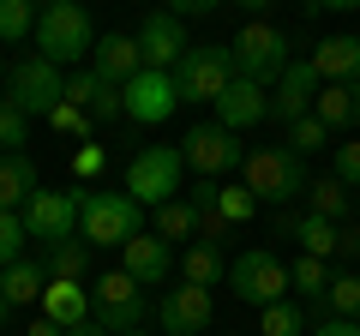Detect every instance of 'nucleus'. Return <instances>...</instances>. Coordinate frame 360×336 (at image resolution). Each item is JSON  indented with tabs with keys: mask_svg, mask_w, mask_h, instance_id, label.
Masks as SVG:
<instances>
[{
	"mask_svg": "<svg viewBox=\"0 0 360 336\" xmlns=\"http://www.w3.org/2000/svg\"><path fill=\"white\" fill-rule=\"evenodd\" d=\"M258 336H307V312H300V300H276V306H264Z\"/></svg>",
	"mask_w": 360,
	"mask_h": 336,
	"instance_id": "31",
	"label": "nucleus"
},
{
	"mask_svg": "<svg viewBox=\"0 0 360 336\" xmlns=\"http://www.w3.org/2000/svg\"><path fill=\"white\" fill-rule=\"evenodd\" d=\"M210 318H217V300L198 283H174V288L156 295V324H162V336H205Z\"/></svg>",
	"mask_w": 360,
	"mask_h": 336,
	"instance_id": "11",
	"label": "nucleus"
},
{
	"mask_svg": "<svg viewBox=\"0 0 360 336\" xmlns=\"http://www.w3.org/2000/svg\"><path fill=\"white\" fill-rule=\"evenodd\" d=\"M312 66L324 84H360V37H324L312 49Z\"/></svg>",
	"mask_w": 360,
	"mask_h": 336,
	"instance_id": "20",
	"label": "nucleus"
},
{
	"mask_svg": "<svg viewBox=\"0 0 360 336\" xmlns=\"http://www.w3.org/2000/svg\"><path fill=\"white\" fill-rule=\"evenodd\" d=\"M0 108H6V78H0Z\"/></svg>",
	"mask_w": 360,
	"mask_h": 336,
	"instance_id": "49",
	"label": "nucleus"
},
{
	"mask_svg": "<svg viewBox=\"0 0 360 336\" xmlns=\"http://www.w3.org/2000/svg\"><path fill=\"white\" fill-rule=\"evenodd\" d=\"M342 259H360V228H342Z\"/></svg>",
	"mask_w": 360,
	"mask_h": 336,
	"instance_id": "44",
	"label": "nucleus"
},
{
	"mask_svg": "<svg viewBox=\"0 0 360 336\" xmlns=\"http://www.w3.org/2000/svg\"><path fill=\"white\" fill-rule=\"evenodd\" d=\"M90 72L127 91V78H139V72H144V49H139V37H120V30L96 37V49H90Z\"/></svg>",
	"mask_w": 360,
	"mask_h": 336,
	"instance_id": "17",
	"label": "nucleus"
},
{
	"mask_svg": "<svg viewBox=\"0 0 360 336\" xmlns=\"http://www.w3.org/2000/svg\"><path fill=\"white\" fill-rule=\"evenodd\" d=\"M127 336H150V330H127Z\"/></svg>",
	"mask_w": 360,
	"mask_h": 336,
	"instance_id": "51",
	"label": "nucleus"
},
{
	"mask_svg": "<svg viewBox=\"0 0 360 336\" xmlns=\"http://www.w3.org/2000/svg\"><path fill=\"white\" fill-rule=\"evenodd\" d=\"M6 103L18 108V115H30V120H49L54 108L66 103V78H60V66L54 60H42V54H30V60H18L13 72H6Z\"/></svg>",
	"mask_w": 360,
	"mask_h": 336,
	"instance_id": "9",
	"label": "nucleus"
},
{
	"mask_svg": "<svg viewBox=\"0 0 360 336\" xmlns=\"http://www.w3.org/2000/svg\"><path fill=\"white\" fill-rule=\"evenodd\" d=\"M49 127H54V132H66V138H90V115H84V108H72V103L54 108Z\"/></svg>",
	"mask_w": 360,
	"mask_h": 336,
	"instance_id": "38",
	"label": "nucleus"
},
{
	"mask_svg": "<svg viewBox=\"0 0 360 336\" xmlns=\"http://www.w3.org/2000/svg\"><path fill=\"white\" fill-rule=\"evenodd\" d=\"M174 91H180V103H198V108H217V96L234 84V49L229 42H205V49H186L174 60Z\"/></svg>",
	"mask_w": 360,
	"mask_h": 336,
	"instance_id": "4",
	"label": "nucleus"
},
{
	"mask_svg": "<svg viewBox=\"0 0 360 336\" xmlns=\"http://www.w3.org/2000/svg\"><path fill=\"white\" fill-rule=\"evenodd\" d=\"M42 288H49V271H42V264H30V259H18V264H6V271H0V295L13 300V306L42 300Z\"/></svg>",
	"mask_w": 360,
	"mask_h": 336,
	"instance_id": "27",
	"label": "nucleus"
},
{
	"mask_svg": "<svg viewBox=\"0 0 360 336\" xmlns=\"http://www.w3.org/2000/svg\"><path fill=\"white\" fill-rule=\"evenodd\" d=\"M25 127H30V115H18L13 103L0 108V156H18V144H25Z\"/></svg>",
	"mask_w": 360,
	"mask_h": 336,
	"instance_id": "37",
	"label": "nucleus"
},
{
	"mask_svg": "<svg viewBox=\"0 0 360 336\" xmlns=\"http://www.w3.org/2000/svg\"><path fill=\"white\" fill-rule=\"evenodd\" d=\"M180 271H186V283H198V288H222V283H229V259H222V246H217V240L186 246Z\"/></svg>",
	"mask_w": 360,
	"mask_h": 336,
	"instance_id": "24",
	"label": "nucleus"
},
{
	"mask_svg": "<svg viewBox=\"0 0 360 336\" xmlns=\"http://www.w3.org/2000/svg\"><path fill=\"white\" fill-rule=\"evenodd\" d=\"M0 324H13V300L6 295H0Z\"/></svg>",
	"mask_w": 360,
	"mask_h": 336,
	"instance_id": "48",
	"label": "nucleus"
},
{
	"mask_svg": "<svg viewBox=\"0 0 360 336\" xmlns=\"http://www.w3.org/2000/svg\"><path fill=\"white\" fill-rule=\"evenodd\" d=\"M120 271L139 276L144 288H162V283H168V271H174V240H162L156 228L132 234V240L120 246Z\"/></svg>",
	"mask_w": 360,
	"mask_h": 336,
	"instance_id": "15",
	"label": "nucleus"
},
{
	"mask_svg": "<svg viewBox=\"0 0 360 336\" xmlns=\"http://www.w3.org/2000/svg\"><path fill=\"white\" fill-rule=\"evenodd\" d=\"M37 37V6L30 0H0V42H25Z\"/></svg>",
	"mask_w": 360,
	"mask_h": 336,
	"instance_id": "33",
	"label": "nucleus"
},
{
	"mask_svg": "<svg viewBox=\"0 0 360 336\" xmlns=\"http://www.w3.org/2000/svg\"><path fill=\"white\" fill-rule=\"evenodd\" d=\"M180 174H186L180 144H144L127 162V193L139 198L144 210H156V205H168V198H180Z\"/></svg>",
	"mask_w": 360,
	"mask_h": 336,
	"instance_id": "6",
	"label": "nucleus"
},
{
	"mask_svg": "<svg viewBox=\"0 0 360 336\" xmlns=\"http://www.w3.org/2000/svg\"><path fill=\"white\" fill-rule=\"evenodd\" d=\"M229 288L234 300H246V306H276V300H288V264L270 252V246H252V252H240V259H229Z\"/></svg>",
	"mask_w": 360,
	"mask_h": 336,
	"instance_id": "8",
	"label": "nucleus"
},
{
	"mask_svg": "<svg viewBox=\"0 0 360 336\" xmlns=\"http://www.w3.org/2000/svg\"><path fill=\"white\" fill-rule=\"evenodd\" d=\"M307 336H360V318H319Z\"/></svg>",
	"mask_w": 360,
	"mask_h": 336,
	"instance_id": "41",
	"label": "nucleus"
},
{
	"mask_svg": "<svg viewBox=\"0 0 360 336\" xmlns=\"http://www.w3.org/2000/svg\"><path fill=\"white\" fill-rule=\"evenodd\" d=\"M37 306H42V318H54L60 330H72V324L90 318V288L84 283H49Z\"/></svg>",
	"mask_w": 360,
	"mask_h": 336,
	"instance_id": "21",
	"label": "nucleus"
},
{
	"mask_svg": "<svg viewBox=\"0 0 360 336\" xmlns=\"http://www.w3.org/2000/svg\"><path fill=\"white\" fill-rule=\"evenodd\" d=\"M312 13H360V0H307Z\"/></svg>",
	"mask_w": 360,
	"mask_h": 336,
	"instance_id": "43",
	"label": "nucleus"
},
{
	"mask_svg": "<svg viewBox=\"0 0 360 336\" xmlns=\"http://www.w3.org/2000/svg\"><path fill=\"white\" fill-rule=\"evenodd\" d=\"M18 217H25L30 240L60 246V240H72V234H78V193H49V186H42V193L18 210Z\"/></svg>",
	"mask_w": 360,
	"mask_h": 336,
	"instance_id": "12",
	"label": "nucleus"
},
{
	"mask_svg": "<svg viewBox=\"0 0 360 336\" xmlns=\"http://www.w3.org/2000/svg\"><path fill=\"white\" fill-rule=\"evenodd\" d=\"M90 318L103 324L108 336L144 330V318H150L144 283H139V276H127V271H108V276H96V288H90Z\"/></svg>",
	"mask_w": 360,
	"mask_h": 336,
	"instance_id": "5",
	"label": "nucleus"
},
{
	"mask_svg": "<svg viewBox=\"0 0 360 336\" xmlns=\"http://www.w3.org/2000/svg\"><path fill=\"white\" fill-rule=\"evenodd\" d=\"M330 144V127H324L319 115H300L295 127H288V150H300V156H312V150H324Z\"/></svg>",
	"mask_w": 360,
	"mask_h": 336,
	"instance_id": "35",
	"label": "nucleus"
},
{
	"mask_svg": "<svg viewBox=\"0 0 360 336\" xmlns=\"http://www.w3.org/2000/svg\"><path fill=\"white\" fill-rule=\"evenodd\" d=\"M0 78H6V66H0Z\"/></svg>",
	"mask_w": 360,
	"mask_h": 336,
	"instance_id": "52",
	"label": "nucleus"
},
{
	"mask_svg": "<svg viewBox=\"0 0 360 336\" xmlns=\"http://www.w3.org/2000/svg\"><path fill=\"white\" fill-rule=\"evenodd\" d=\"M66 336H108V330H103V324H96V318H84V324H72V330H66Z\"/></svg>",
	"mask_w": 360,
	"mask_h": 336,
	"instance_id": "46",
	"label": "nucleus"
},
{
	"mask_svg": "<svg viewBox=\"0 0 360 336\" xmlns=\"http://www.w3.org/2000/svg\"><path fill=\"white\" fill-rule=\"evenodd\" d=\"M217 120L229 132H252L258 120H270V91H264V84H252V78H234L229 91L217 96Z\"/></svg>",
	"mask_w": 360,
	"mask_h": 336,
	"instance_id": "18",
	"label": "nucleus"
},
{
	"mask_svg": "<svg viewBox=\"0 0 360 336\" xmlns=\"http://www.w3.org/2000/svg\"><path fill=\"white\" fill-rule=\"evenodd\" d=\"M240 186L258 205H288V198H307L312 174H307V156L300 150H288V144H258L240 162Z\"/></svg>",
	"mask_w": 360,
	"mask_h": 336,
	"instance_id": "1",
	"label": "nucleus"
},
{
	"mask_svg": "<svg viewBox=\"0 0 360 336\" xmlns=\"http://www.w3.org/2000/svg\"><path fill=\"white\" fill-rule=\"evenodd\" d=\"M37 193H42V181H37V168H30V156L25 150L0 156V210H25Z\"/></svg>",
	"mask_w": 360,
	"mask_h": 336,
	"instance_id": "22",
	"label": "nucleus"
},
{
	"mask_svg": "<svg viewBox=\"0 0 360 336\" xmlns=\"http://www.w3.org/2000/svg\"><path fill=\"white\" fill-rule=\"evenodd\" d=\"M217 6H229V0H168L174 18H205V13H217Z\"/></svg>",
	"mask_w": 360,
	"mask_h": 336,
	"instance_id": "40",
	"label": "nucleus"
},
{
	"mask_svg": "<svg viewBox=\"0 0 360 336\" xmlns=\"http://www.w3.org/2000/svg\"><path fill=\"white\" fill-rule=\"evenodd\" d=\"M96 49V25L78 0H49L37 13V54L54 66H78L84 54Z\"/></svg>",
	"mask_w": 360,
	"mask_h": 336,
	"instance_id": "2",
	"label": "nucleus"
},
{
	"mask_svg": "<svg viewBox=\"0 0 360 336\" xmlns=\"http://www.w3.org/2000/svg\"><path fill=\"white\" fill-rule=\"evenodd\" d=\"M25 336H66V330H60V324H54V318H37V324H30V330H25Z\"/></svg>",
	"mask_w": 360,
	"mask_h": 336,
	"instance_id": "45",
	"label": "nucleus"
},
{
	"mask_svg": "<svg viewBox=\"0 0 360 336\" xmlns=\"http://www.w3.org/2000/svg\"><path fill=\"white\" fill-rule=\"evenodd\" d=\"M336 181H348V186H360V144L348 138V144H336V168H330Z\"/></svg>",
	"mask_w": 360,
	"mask_h": 336,
	"instance_id": "39",
	"label": "nucleus"
},
{
	"mask_svg": "<svg viewBox=\"0 0 360 336\" xmlns=\"http://www.w3.org/2000/svg\"><path fill=\"white\" fill-rule=\"evenodd\" d=\"M348 205H354V186L336 181V174H319V181L307 186V210H312V217H324V222H342Z\"/></svg>",
	"mask_w": 360,
	"mask_h": 336,
	"instance_id": "25",
	"label": "nucleus"
},
{
	"mask_svg": "<svg viewBox=\"0 0 360 336\" xmlns=\"http://www.w3.org/2000/svg\"><path fill=\"white\" fill-rule=\"evenodd\" d=\"M234 6H246V13H264V6H276V0H234Z\"/></svg>",
	"mask_w": 360,
	"mask_h": 336,
	"instance_id": "47",
	"label": "nucleus"
},
{
	"mask_svg": "<svg viewBox=\"0 0 360 336\" xmlns=\"http://www.w3.org/2000/svg\"><path fill=\"white\" fill-rule=\"evenodd\" d=\"M288 228L300 234V252H312V259H330V252H342V228H336V222H324V217H295L288 222Z\"/></svg>",
	"mask_w": 360,
	"mask_h": 336,
	"instance_id": "28",
	"label": "nucleus"
},
{
	"mask_svg": "<svg viewBox=\"0 0 360 336\" xmlns=\"http://www.w3.org/2000/svg\"><path fill=\"white\" fill-rule=\"evenodd\" d=\"M229 49H234V78H252V84H264V91L288 72V37L276 25L246 18V30L229 42Z\"/></svg>",
	"mask_w": 360,
	"mask_h": 336,
	"instance_id": "7",
	"label": "nucleus"
},
{
	"mask_svg": "<svg viewBox=\"0 0 360 336\" xmlns=\"http://www.w3.org/2000/svg\"><path fill=\"white\" fill-rule=\"evenodd\" d=\"M252 210H258V198L246 193V186H222V198H217V217L229 222V228H234V222H252Z\"/></svg>",
	"mask_w": 360,
	"mask_h": 336,
	"instance_id": "36",
	"label": "nucleus"
},
{
	"mask_svg": "<svg viewBox=\"0 0 360 336\" xmlns=\"http://www.w3.org/2000/svg\"><path fill=\"white\" fill-rule=\"evenodd\" d=\"M139 49H144V66H156V72H174V60L193 49V42H186V25H180V18L162 6V13H150V18L139 25Z\"/></svg>",
	"mask_w": 360,
	"mask_h": 336,
	"instance_id": "16",
	"label": "nucleus"
},
{
	"mask_svg": "<svg viewBox=\"0 0 360 336\" xmlns=\"http://www.w3.org/2000/svg\"><path fill=\"white\" fill-rule=\"evenodd\" d=\"M312 115L330 132H354L360 127V84H324L319 103H312Z\"/></svg>",
	"mask_w": 360,
	"mask_h": 336,
	"instance_id": "23",
	"label": "nucleus"
},
{
	"mask_svg": "<svg viewBox=\"0 0 360 336\" xmlns=\"http://www.w3.org/2000/svg\"><path fill=\"white\" fill-rule=\"evenodd\" d=\"M25 240H30L25 217H18V210H0V271L25 259Z\"/></svg>",
	"mask_w": 360,
	"mask_h": 336,
	"instance_id": "34",
	"label": "nucleus"
},
{
	"mask_svg": "<svg viewBox=\"0 0 360 336\" xmlns=\"http://www.w3.org/2000/svg\"><path fill=\"white\" fill-rule=\"evenodd\" d=\"M132 234H144V205L132 193H78V240L127 246Z\"/></svg>",
	"mask_w": 360,
	"mask_h": 336,
	"instance_id": "3",
	"label": "nucleus"
},
{
	"mask_svg": "<svg viewBox=\"0 0 360 336\" xmlns=\"http://www.w3.org/2000/svg\"><path fill=\"white\" fill-rule=\"evenodd\" d=\"M127 120H139V127H162L168 115L180 108V91H174V78L156 72V66H144L139 78H127Z\"/></svg>",
	"mask_w": 360,
	"mask_h": 336,
	"instance_id": "13",
	"label": "nucleus"
},
{
	"mask_svg": "<svg viewBox=\"0 0 360 336\" xmlns=\"http://www.w3.org/2000/svg\"><path fill=\"white\" fill-rule=\"evenodd\" d=\"M66 103L84 108L90 120H120V115H127L120 84H108V78H96V72H72V78H66Z\"/></svg>",
	"mask_w": 360,
	"mask_h": 336,
	"instance_id": "19",
	"label": "nucleus"
},
{
	"mask_svg": "<svg viewBox=\"0 0 360 336\" xmlns=\"http://www.w3.org/2000/svg\"><path fill=\"white\" fill-rule=\"evenodd\" d=\"M42 271H49V283H84V271H90V240H60V246H49V259H42Z\"/></svg>",
	"mask_w": 360,
	"mask_h": 336,
	"instance_id": "26",
	"label": "nucleus"
},
{
	"mask_svg": "<svg viewBox=\"0 0 360 336\" xmlns=\"http://www.w3.org/2000/svg\"><path fill=\"white\" fill-rule=\"evenodd\" d=\"M354 217H360V186H354Z\"/></svg>",
	"mask_w": 360,
	"mask_h": 336,
	"instance_id": "50",
	"label": "nucleus"
},
{
	"mask_svg": "<svg viewBox=\"0 0 360 336\" xmlns=\"http://www.w3.org/2000/svg\"><path fill=\"white\" fill-rule=\"evenodd\" d=\"M193 228H198V210L186 205V198H168V205H156V234H162V240H186Z\"/></svg>",
	"mask_w": 360,
	"mask_h": 336,
	"instance_id": "32",
	"label": "nucleus"
},
{
	"mask_svg": "<svg viewBox=\"0 0 360 336\" xmlns=\"http://www.w3.org/2000/svg\"><path fill=\"white\" fill-rule=\"evenodd\" d=\"M324 288H330V271H324V259L300 252V259L288 264V295H300V300H324Z\"/></svg>",
	"mask_w": 360,
	"mask_h": 336,
	"instance_id": "30",
	"label": "nucleus"
},
{
	"mask_svg": "<svg viewBox=\"0 0 360 336\" xmlns=\"http://www.w3.org/2000/svg\"><path fill=\"white\" fill-rule=\"evenodd\" d=\"M72 168H78V174H96V168H103V144H78Z\"/></svg>",
	"mask_w": 360,
	"mask_h": 336,
	"instance_id": "42",
	"label": "nucleus"
},
{
	"mask_svg": "<svg viewBox=\"0 0 360 336\" xmlns=\"http://www.w3.org/2000/svg\"><path fill=\"white\" fill-rule=\"evenodd\" d=\"M319 318H360V276L354 271L330 276V288H324V300H319Z\"/></svg>",
	"mask_w": 360,
	"mask_h": 336,
	"instance_id": "29",
	"label": "nucleus"
},
{
	"mask_svg": "<svg viewBox=\"0 0 360 336\" xmlns=\"http://www.w3.org/2000/svg\"><path fill=\"white\" fill-rule=\"evenodd\" d=\"M319 91H324V78H319V66H312V54H307V60H288V72L276 78V91H270V120L295 127L300 115H312Z\"/></svg>",
	"mask_w": 360,
	"mask_h": 336,
	"instance_id": "14",
	"label": "nucleus"
},
{
	"mask_svg": "<svg viewBox=\"0 0 360 336\" xmlns=\"http://www.w3.org/2000/svg\"><path fill=\"white\" fill-rule=\"evenodd\" d=\"M180 156H186V168H193L198 181H217V174H229V168L246 162V144H240V132H229L222 120H198V127L180 138Z\"/></svg>",
	"mask_w": 360,
	"mask_h": 336,
	"instance_id": "10",
	"label": "nucleus"
}]
</instances>
